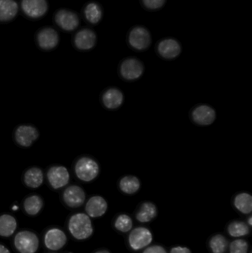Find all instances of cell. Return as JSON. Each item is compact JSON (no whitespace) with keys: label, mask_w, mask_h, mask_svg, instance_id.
<instances>
[{"label":"cell","mask_w":252,"mask_h":253,"mask_svg":"<svg viewBox=\"0 0 252 253\" xmlns=\"http://www.w3.org/2000/svg\"><path fill=\"white\" fill-rule=\"evenodd\" d=\"M72 171L78 181L84 183L93 182L100 175L101 165L93 156L81 155L74 160Z\"/></svg>","instance_id":"cell-1"},{"label":"cell","mask_w":252,"mask_h":253,"mask_svg":"<svg viewBox=\"0 0 252 253\" xmlns=\"http://www.w3.org/2000/svg\"><path fill=\"white\" fill-rule=\"evenodd\" d=\"M68 228L71 236L78 241L87 240L93 234L91 218L84 212H77L70 217Z\"/></svg>","instance_id":"cell-2"},{"label":"cell","mask_w":252,"mask_h":253,"mask_svg":"<svg viewBox=\"0 0 252 253\" xmlns=\"http://www.w3.org/2000/svg\"><path fill=\"white\" fill-rule=\"evenodd\" d=\"M127 42L129 47L135 51H146L152 44V34L144 25H134L127 32Z\"/></svg>","instance_id":"cell-3"},{"label":"cell","mask_w":252,"mask_h":253,"mask_svg":"<svg viewBox=\"0 0 252 253\" xmlns=\"http://www.w3.org/2000/svg\"><path fill=\"white\" fill-rule=\"evenodd\" d=\"M144 62L136 56L124 58L118 65V73L120 78L126 82L140 80L144 74Z\"/></svg>","instance_id":"cell-4"},{"label":"cell","mask_w":252,"mask_h":253,"mask_svg":"<svg viewBox=\"0 0 252 253\" xmlns=\"http://www.w3.org/2000/svg\"><path fill=\"white\" fill-rule=\"evenodd\" d=\"M44 178L50 188L60 190L70 184L71 174L67 167L62 165H53L46 169Z\"/></svg>","instance_id":"cell-5"},{"label":"cell","mask_w":252,"mask_h":253,"mask_svg":"<svg viewBox=\"0 0 252 253\" xmlns=\"http://www.w3.org/2000/svg\"><path fill=\"white\" fill-rule=\"evenodd\" d=\"M12 136L16 145L22 148H29L38 141L40 132L34 125L20 124L14 128Z\"/></svg>","instance_id":"cell-6"},{"label":"cell","mask_w":252,"mask_h":253,"mask_svg":"<svg viewBox=\"0 0 252 253\" xmlns=\"http://www.w3.org/2000/svg\"><path fill=\"white\" fill-rule=\"evenodd\" d=\"M53 22L64 32L72 33L76 31L80 26L81 18L75 10L59 8L53 14Z\"/></svg>","instance_id":"cell-7"},{"label":"cell","mask_w":252,"mask_h":253,"mask_svg":"<svg viewBox=\"0 0 252 253\" xmlns=\"http://www.w3.org/2000/svg\"><path fill=\"white\" fill-rule=\"evenodd\" d=\"M35 43L37 47L43 51H52L59 46L60 35L56 28L52 26L40 28L36 32Z\"/></svg>","instance_id":"cell-8"},{"label":"cell","mask_w":252,"mask_h":253,"mask_svg":"<svg viewBox=\"0 0 252 253\" xmlns=\"http://www.w3.org/2000/svg\"><path fill=\"white\" fill-rule=\"evenodd\" d=\"M19 4L23 16L31 20L44 18L50 7L47 0H19Z\"/></svg>","instance_id":"cell-9"},{"label":"cell","mask_w":252,"mask_h":253,"mask_svg":"<svg viewBox=\"0 0 252 253\" xmlns=\"http://www.w3.org/2000/svg\"><path fill=\"white\" fill-rule=\"evenodd\" d=\"M182 44L178 39L167 37L161 39L155 45V52L161 59L174 60L182 53Z\"/></svg>","instance_id":"cell-10"},{"label":"cell","mask_w":252,"mask_h":253,"mask_svg":"<svg viewBox=\"0 0 252 253\" xmlns=\"http://www.w3.org/2000/svg\"><path fill=\"white\" fill-rule=\"evenodd\" d=\"M97 34L93 28L89 27H84L77 30L72 38L73 47L81 52L93 50L97 44Z\"/></svg>","instance_id":"cell-11"},{"label":"cell","mask_w":252,"mask_h":253,"mask_svg":"<svg viewBox=\"0 0 252 253\" xmlns=\"http://www.w3.org/2000/svg\"><path fill=\"white\" fill-rule=\"evenodd\" d=\"M189 118L196 126H210L216 122L217 119V112L216 109L209 104H198L191 109Z\"/></svg>","instance_id":"cell-12"},{"label":"cell","mask_w":252,"mask_h":253,"mask_svg":"<svg viewBox=\"0 0 252 253\" xmlns=\"http://www.w3.org/2000/svg\"><path fill=\"white\" fill-rule=\"evenodd\" d=\"M13 245L19 253H36L39 248V239L34 232L22 230L15 236Z\"/></svg>","instance_id":"cell-13"},{"label":"cell","mask_w":252,"mask_h":253,"mask_svg":"<svg viewBox=\"0 0 252 253\" xmlns=\"http://www.w3.org/2000/svg\"><path fill=\"white\" fill-rule=\"evenodd\" d=\"M153 241L152 231L146 227H138L130 232L127 242L132 251H140L149 247Z\"/></svg>","instance_id":"cell-14"},{"label":"cell","mask_w":252,"mask_h":253,"mask_svg":"<svg viewBox=\"0 0 252 253\" xmlns=\"http://www.w3.org/2000/svg\"><path fill=\"white\" fill-rule=\"evenodd\" d=\"M124 92L115 86L107 87L100 95L101 104L108 111L119 109L124 105Z\"/></svg>","instance_id":"cell-15"},{"label":"cell","mask_w":252,"mask_h":253,"mask_svg":"<svg viewBox=\"0 0 252 253\" xmlns=\"http://www.w3.org/2000/svg\"><path fill=\"white\" fill-rule=\"evenodd\" d=\"M62 200L68 208L72 209L80 208L85 203V191L78 184H68L62 192Z\"/></svg>","instance_id":"cell-16"},{"label":"cell","mask_w":252,"mask_h":253,"mask_svg":"<svg viewBox=\"0 0 252 253\" xmlns=\"http://www.w3.org/2000/svg\"><path fill=\"white\" fill-rule=\"evenodd\" d=\"M68 237L66 233L57 227L49 229L44 236V245L47 249L58 251L66 245Z\"/></svg>","instance_id":"cell-17"},{"label":"cell","mask_w":252,"mask_h":253,"mask_svg":"<svg viewBox=\"0 0 252 253\" xmlns=\"http://www.w3.org/2000/svg\"><path fill=\"white\" fill-rule=\"evenodd\" d=\"M104 14H105V11L102 4L93 0L87 1L83 6L81 10L83 19L89 25H99L103 19Z\"/></svg>","instance_id":"cell-18"},{"label":"cell","mask_w":252,"mask_h":253,"mask_svg":"<svg viewBox=\"0 0 252 253\" xmlns=\"http://www.w3.org/2000/svg\"><path fill=\"white\" fill-rule=\"evenodd\" d=\"M44 172L40 167L31 166L26 168L22 175L24 185L30 189L39 188L44 180Z\"/></svg>","instance_id":"cell-19"},{"label":"cell","mask_w":252,"mask_h":253,"mask_svg":"<svg viewBox=\"0 0 252 253\" xmlns=\"http://www.w3.org/2000/svg\"><path fill=\"white\" fill-rule=\"evenodd\" d=\"M108 209V203L102 196L95 195L87 200L85 205L86 214L91 218H101L105 215Z\"/></svg>","instance_id":"cell-20"},{"label":"cell","mask_w":252,"mask_h":253,"mask_svg":"<svg viewBox=\"0 0 252 253\" xmlns=\"http://www.w3.org/2000/svg\"><path fill=\"white\" fill-rule=\"evenodd\" d=\"M158 209L153 202L145 201L138 206L136 211V218L142 224L151 222L158 216Z\"/></svg>","instance_id":"cell-21"},{"label":"cell","mask_w":252,"mask_h":253,"mask_svg":"<svg viewBox=\"0 0 252 253\" xmlns=\"http://www.w3.org/2000/svg\"><path fill=\"white\" fill-rule=\"evenodd\" d=\"M19 11L17 0H0V24L9 23L14 20Z\"/></svg>","instance_id":"cell-22"},{"label":"cell","mask_w":252,"mask_h":253,"mask_svg":"<svg viewBox=\"0 0 252 253\" xmlns=\"http://www.w3.org/2000/svg\"><path fill=\"white\" fill-rule=\"evenodd\" d=\"M118 187L120 191L125 195L136 194L142 187V181L135 175H125L118 180Z\"/></svg>","instance_id":"cell-23"},{"label":"cell","mask_w":252,"mask_h":253,"mask_svg":"<svg viewBox=\"0 0 252 253\" xmlns=\"http://www.w3.org/2000/svg\"><path fill=\"white\" fill-rule=\"evenodd\" d=\"M234 208L244 215H250L252 211V196L248 192L236 193L232 199Z\"/></svg>","instance_id":"cell-24"},{"label":"cell","mask_w":252,"mask_h":253,"mask_svg":"<svg viewBox=\"0 0 252 253\" xmlns=\"http://www.w3.org/2000/svg\"><path fill=\"white\" fill-rule=\"evenodd\" d=\"M22 207L25 213L31 216H35L42 211L44 200L40 195L31 194L24 199Z\"/></svg>","instance_id":"cell-25"},{"label":"cell","mask_w":252,"mask_h":253,"mask_svg":"<svg viewBox=\"0 0 252 253\" xmlns=\"http://www.w3.org/2000/svg\"><path fill=\"white\" fill-rule=\"evenodd\" d=\"M17 229L16 218L10 214L0 215V236L8 238L13 236Z\"/></svg>","instance_id":"cell-26"},{"label":"cell","mask_w":252,"mask_h":253,"mask_svg":"<svg viewBox=\"0 0 252 253\" xmlns=\"http://www.w3.org/2000/svg\"><path fill=\"white\" fill-rule=\"evenodd\" d=\"M226 230L231 237L241 239L250 234L251 227H250L246 221L235 220L228 224Z\"/></svg>","instance_id":"cell-27"},{"label":"cell","mask_w":252,"mask_h":253,"mask_svg":"<svg viewBox=\"0 0 252 253\" xmlns=\"http://www.w3.org/2000/svg\"><path fill=\"white\" fill-rule=\"evenodd\" d=\"M229 240L224 235H213L208 241V247L211 253H226L229 249Z\"/></svg>","instance_id":"cell-28"},{"label":"cell","mask_w":252,"mask_h":253,"mask_svg":"<svg viewBox=\"0 0 252 253\" xmlns=\"http://www.w3.org/2000/svg\"><path fill=\"white\" fill-rule=\"evenodd\" d=\"M113 227L120 233H130L133 227V220L127 213H120L115 217L113 221Z\"/></svg>","instance_id":"cell-29"},{"label":"cell","mask_w":252,"mask_h":253,"mask_svg":"<svg viewBox=\"0 0 252 253\" xmlns=\"http://www.w3.org/2000/svg\"><path fill=\"white\" fill-rule=\"evenodd\" d=\"M249 248L250 245L247 240L237 239L229 244L228 251L229 253H248Z\"/></svg>","instance_id":"cell-30"},{"label":"cell","mask_w":252,"mask_h":253,"mask_svg":"<svg viewBox=\"0 0 252 253\" xmlns=\"http://www.w3.org/2000/svg\"><path fill=\"white\" fill-rule=\"evenodd\" d=\"M167 0H140L142 7L149 11H158L165 6Z\"/></svg>","instance_id":"cell-31"},{"label":"cell","mask_w":252,"mask_h":253,"mask_svg":"<svg viewBox=\"0 0 252 253\" xmlns=\"http://www.w3.org/2000/svg\"><path fill=\"white\" fill-rule=\"evenodd\" d=\"M142 253H168L167 250L161 245H149L144 250Z\"/></svg>","instance_id":"cell-32"},{"label":"cell","mask_w":252,"mask_h":253,"mask_svg":"<svg viewBox=\"0 0 252 253\" xmlns=\"http://www.w3.org/2000/svg\"><path fill=\"white\" fill-rule=\"evenodd\" d=\"M170 253H192V251L186 247H173L170 250Z\"/></svg>","instance_id":"cell-33"},{"label":"cell","mask_w":252,"mask_h":253,"mask_svg":"<svg viewBox=\"0 0 252 253\" xmlns=\"http://www.w3.org/2000/svg\"><path fill=\"white\" fill-rule=\"evenodd\" d=\"M0 253H10V251H9L7 247L0 244Z\"/></svg>","instance_id":"cell-34"},{"label":"cell","mask_w":252,"mask_h":253,"mask_svg":"<svg viewBox=\"0 0 252 253\" xmlns=\"http://www.w3.org/2000/svg\"><path fill=\"white\" fill-rule=\"evenodd\" d=\"M93 253H111L109 252V251H108V250L105 249H102V250H99V251H96V252Z\"/></svg>","instance_id":"cell-35"},{"label":"cell","mask_w":252,"mask_h":253,"mask_svg":"<svg viewBox=\"0 0 252 253\" xmlns=\"http://www.w3.org/2000/svg\"><path fill=\"white\" fill-rule=\"evenodd\" d=\"M247 224H248L250 227H252V216L251 215H250V217L248 218V220L247 221Z\"/></svg>","instance_id":"cell-36"}]
</instances>
